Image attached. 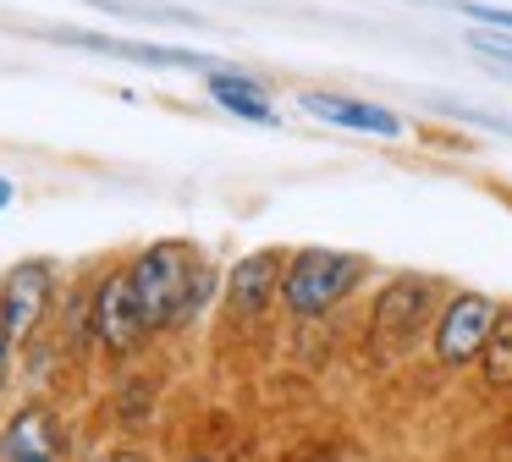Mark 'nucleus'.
Instances as JSON below:
<instances>
[{
    "label": "nucleus",
    "instance_id": "obj_2",
    "mask_svg": "<svg viewBox=\"0 0 512 462\" xmlns=\"http://www.w3.org/2000/svg\"><path fill=\"white\" fill-rule=\"evenodd\" d=\"M364 281V259L336 248H298L281 264V308L292 319H325L336 303L353 297V286Z\"/></svg>",
    "mask_w": 512,
    "mask_h": 462
},
{
    "label": "nucleus",
    "instance_id": "obj_17",
    "mask_svg": "<svg viewBox=\"0 0 512 462\" xmlns=\"http://www.w3.org/2000/svg\"><path fill=\"white\" fill-rule=\"evenodd\" d=\"M111 462H144V457H138V451H116Z\"/></svg>",
    "mask_w": 512,
    "mask_h": 462
},
{
    "label": "nucleus",
    "instance_id": "obj_14",
    "mask_svg": "<svg viewBox=\"0 0 512 462\" xmlns=\"http://www.w3.org/2000/svg\"><path fill=\"white\" fill-rule=\"evenodd\" d=\"M468 44H474L485 61H496V66H507L512 72V33H501V28H485V33H468Z\"/></svg>",
    "mask_w": 512,
    "mask_h": 462
},
{
    "label": "nucleus",
    "instance_id": "obj_15",
    "mask_svg": "<svg viewBox=\"0 0 512 462\" xmlns=\"http://www.w3.org/2000/svg\"><path fill=\"white\" fill-rule=\"evenodd\" d=\"M12 330H6V319H0V391H6V374H12Z\"/></svg>",
    "mask_w": 512,
    "mask_h": 462
},
{
    "label": "nucleus",
    "instance_id": "obj_5",
    "mask_svg": "<svg viewBox=\"0 0 512 462\" xmlns=\"http://www.w3.org/2000/svg\"><path fill=\"white\" fill-rule=\"evenodd\" d=\"M89 319H94L89 325L94 341H100L105 352H116V358H127V352H138L149 341V325H144V314H138V297H133L127 270H111L100 286H94Z\"/></svg>",
    "mask_w": 512,
    "mask_h": 462
},
{
    "label": "nucleus",
    "instance_id": "obj_3",
    "mask_svg": "<svg viewBox=\"0 0 512 462\" xmlns=\"http://www.w3.org/2000/svg\"><path fill=\"white\" fill-rule=\"evenodd\" d=\"M430 319H435V281L430 275H397V281H386L375 314H369V352L402 358V352L419 347Z\"/></svg>",
    "mask_w": 512,
    "mask_h": 462
},
{
    "label": "nucleus",
    "instance_id": "obj_11",
    "mask_svg": "<svg viewBox=\"0 0 512 462\" xmlns=\"http://www.w3.org/2000/svg\"><path fill=\"white\" fill-rule=\"evenodd\" d=\"M204 94H210L221 110H232V116L259 121V127H276V105H270V88L259 83V77L215 66V72H204Z\"/></svg>",
    "mask_w": 512,
    "mask_h": 462
},
{
    "label": "nucleus",
    "instance_id": "obj_7",
    "mask_svg": "<svg viewBox=\"0 0 512 462\" xmlns=\"http://www.w3.org/2000/svg\"><path fill=\"white\" fill-rule=\"evenodd\" d=\"M67 435L50 402H23L0 429V462H61Z\"/></svg>",
    "mask_w": 512,
    "mask_h": 462
},
{
    "label": "nucleus",
    "instance_id": "obj_4",
    "mask_svg": "<svg viewBox=\"0 0 512 462\" xmlns=\"http://www.w3.org/2000/svg\"><path fill=\"white\" fill-rule=\"evenodd\" d=\"M496 314L501 303L485 292H457L441 303V314H435V363L441 369H468V363H479V352H485L490 330H496Z\"/></svg>",
    "mask_w": 512,
    "mask_h": 462
},
{
    "label": "nucleus",
    "instance_id": "obj_10",
    "mask_svg": "<svg viewBox=\"0 0 512 462\" xmlns=\"http://www.w3.org/2000/svg\"><path fill=\"white\" fill-rule=\"evenodd\" d=\"M276 292H281V253L276 248L248 253V259H237L232 275H226V308H232L237 319H259Z\"/></svg>",
    "mask_w": 512,
    "mask_h": 462
},
{
    "label": "nucleus",
    "instance_id": "obj_6",
    "mask_svg": "<svg viewBox=\"0 0 512 462\" xmlns=\"http://www.w3.org/2000/svg\"><path fill=\"white\" fill-rule=\"evenodd\" d=\"M50 297H56V270L45 259H23L0 275V319L12 330V341L34 336L50 314Z\"/></svg>",
    "mask_w": 512,
    "mask_h": 462
},
{
    "label": "nucleus",
    "instance_id": "obj_9",
    "mask_svg": "<svg viewBox=\"0 0 512 462\" xmlns=\"http://www.w3.org/2000/svg\"><path fill=\"white\" fill-rule=\"evenodd\" d=\"M298 105L309 110V116L331 121V127L342 132H375V138H402V116L386 105H369V99H353V94H325V88H303Z\"/></svg>",
    "mask_w": 512,
    "mask_h": 462
},
{
    "label": "nucleus",
    "instance_id": "obj_1",
    "mask_svg": "<svg viewBox=\"0 0 512 462\" xmlns=\"http://www.w3.org/2000/svg\"><path fill=\"white\" fill-rule=\"evenodd\" d=\"M127 281H133L138 314H144L149 336L155 330H177L188 319H199V308L215 292V270L199 259L193 242H149L133 264H127Z\"/></svg>",
    "mask_w": 512,
    "mask_h": 462
},
{
    "label": "nucleus",
    "instance_id": "obj_12",
    "mask_svg": "<svg viewBox=\"0 0 512 462\" xmlns=\"http://www.w3.org/2000/svg\"><path fill=\"white\" fill-rule=\"evenodd\" d=\"M479 374H485L490 391H512V308L496 314V330H490L485 352H479Z\"/></svg>",
    "mask_w": 512,
    "mask_h": 462
},
{
    "label": "nucleus",
    "instance_id": "obj_18",
    "mask_svg": "<svg viewBox=\"0 0 512 462\" xmlns=\"http://www.w3.org/2000/svg\"><path fill=\"white\" fill-rule=\"evenodd\" d=\"M193 462H215V457H193Z\"/></svg>",
    "mask_w": 512,
    "mask_h": 462
},
{
    "label": "nucleus",
    "instance_id": "obj_8",
    "mask_svg": "<svg viewBox=\"0 0 512 462\" xmlns=\"http://www.w3.org/2000/svg\"><path fill=\"white\" fill-rule=\"evenodd\" d=\"M56 44L72 50H94V55H116V61H138V66H182V72H215V61L204 50H171V44H133V39H105V33H78V28H56Z\"/></svg>",
    "mask_w": 512,
    "mask_h": 462
},
{
    "label": "nucleus",
    "instance_id": "obj_13",
    "mask_svg": "<svg viewBox=\"0 0 512 462\" xmlns=\"http://www.w3.org/2000/svg\"><path fill=\"white\" fill-rule=\"evenodd\" d=\"M452 11H463L468 22H479V28H501V33H512V11L507 6H479V0H446Z\"/></svg>",
    "mask_w": 512,
    "mask_h": 462
},
{
    "label": "nucleus",
    "instance_id": "obj_16",
    "mask_svg": "<svg viewBox=\"0 0 512 462\" xmlns=\"http://www.w3.org/2000/svg\"><path fill=\"white\" fill-rule=\"evenodd\" d=\"M12 198H17V187H12V182H6V176H0V209L12 204Z\"/></svg>",
    "mask_w": 512,
    "mask_h": 462
}]
</instances>
